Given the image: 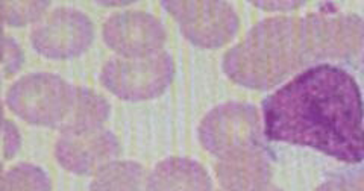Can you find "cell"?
<instances>
[{"mask_svg":"<svg viewBox=\"0 0 364 191\" xmlns=\"http://www.w3.org/2000/svg\"><path fill=\"white\" fill-rule=\"evenodd\" d=\"M120 152L117 138L104 128L64 131L56 143V160L65 170L93 175L112 163Z\"/></svg>","mask_w":364,"mask_h":191,"instance_id":"9c48e42d","label":"cell"},{"mask_svg":"<svg viewBox=\"0 0 364 191\" xmlns=\"http://www.w3.org/2000/svg\"><path fill=\"white\" fill-rule=\"evenodd\" d=\"M215 175L220 191H269L273 187L272 161L263 148L222 158Z\"/></svg>","mask_w":364,"mask_h":191,"instance_id":"8fae6325","label":"cell"},{"mask_svg":"<svg viewBox=\"0 0 364 191\" xmlns=\"http://www.w3.org/2000/svg\"><path fill=\"white\" fill-rule=\"evenodd\" d=\"M104 40L122 58H144L159 53L166 43V31L156 17L128 11L107 20Z\"/></svg>","mask_w":364,"mask_h":191,"instance_id":"30bf717a","label":"cell"},{"mask_svg":"<svg viewBox=\"0 0 364 191\" xmlns=\"http://www.w3.org/2000/svg\"><path fill=\"white\" fill-rule=\"evenodd\" d=\"M2 191H52V187L48 175L41 168L32 164H20L6 175Z\"/></svg>","mask_w":364,"mask_h":191,"instance_id":"9a60e30c","label":"cell"},{"mask_svg":"<svg viewBox=\"0 0 364 191\" xmlns=\"http://www.w3.org/2000/svg\"><path fill=\"white\" fill-rule=\"evenodd\" d=\"M163 6L178 21L181 32L195 46L218 49L230 43L238 32L240 20L228 2H164Z\"/></svg>","mask_w":364,"mask_h":191,"instance_id":"8992f818","label":"cell"},{"mask_svg":"<svg viewBox=\"0 0 364 191\" xmlns=\"http://www.w3.org/2000/svg\"><path fill=\"white\" fill-rule=\"evenodd\" d=\"M109 109L111 108L104 97L93 93L91 89L77 88L73 116L63 132L102 128L109 117Z\"/></svg>","mask_w":364,"mask_h":191,"instance_id":"5bb4252c","label":"cell"},{"mask_svg":"<svg viewBox=\"0 0 364 191\" xmlns=\"http://www.w3.org/2000/svg\"><path fill=\"white\" fill-rule=\"evenodd\" d=\"M199 140L210 153L226 158L261 148V120L249 104H223L211 109L199 126Z\"/></svg>","mask_w":364,"mask_h":191,"instance_id":"5b68a950","label":"cell"},{"mask_svg":"<svg viewBox=\"0 0 364 191\" xmlns=\"http://www.w3.org/2000/svg\"><path fill=\"white\" fill-rule=\"evenodd\" d=\"M95 28L81 11L60 8L33 28L31 41L38 53L52 60H67L84 53L93 43Z\"/></svg>","mask_w":364,"mask_h":191,"instance_id":"52a82bcc","label":"cell"},{"mask_svg":"<svg viewBox=\"0 0 364 191\" xmlns=\"http://www.w3.org/2000/svg\"><path fill=\"white\" fill-rule=\"evenodd\" d=\"M147 191H213V181L199 163L168 158L147 176Z\"/></svg>","mask_w":364,"mask_h":191,"instance_id":"7c38bea8","label":"cell"},{"mask_svg":"<svg viewBox=\"0 0 364 191\" xmlns=\"http://www.w3.org/2000/svg\"><path fill=\"white\" fill-rule=\"evenodd\" d=\"M76 96L77 88L63 77L33 73L11 87L8 105L32 125L64 129L73 116Z\"/></svg>","mask_w":364,"mask_h":191,"instance_id":"3957f363","label":"cell"},{"mask_svg":"<svg viewBox=\"0 0 364 191\" xmlns=\"http://www.w3.org/2000/svg\"><path fill=\"white\" fill-rule=\"evenodd\" d=\"M317 191H364L363 176H341L329 179L317 188Z\"/></svg>","mask_w":364,"mask_h":191,"instance_id":"ac0fdd59","label":"cell"},{"mask_svg":"<svg viewBox=\"0 0 364 191\" xmlns=\"http://www.w3.org/2000/svg\"><path fill=\"white\" fill-rule=\"evenodd\" d=\"M313 62L304 17L263 20L226 52L223 70L235 84L270 89Z\"/></svg>","mask_w":364,"mask_h":191,"instance_id":"7a4b0ae2","label":"cell"},{"mask_svg":"<svg viewBox=\"0 0 364 191\" xmlns=\"http://www.w3.org/2000/svg\"><path fill=\"white\" fill-rule=\"evenodd\" d=\"M252 5L264 11H279V13H287V11L298 9L305 4L304 2H254Z\"/></svg>","mask_w":364,"mask_h":191,"instance_id":"d6986e66","label":"cell"},{"mask_svg":"<svg viewBox=\"0 0 364 191\" xmlns=\"http://www.w3.org/2000/svg\"><path fill=\"white\" fill-rule=\"evenodd\" d=\"M172 56L159 52L144 58L109 60L100 73V82L123 100L139 102L158 97L173 80Z\"/></svg>","mask_w":364,"mask_h":191,"instance_id":"277c9868","label":"cell"},{"mask_svg":"<svg viewBox=\"0 0 364 191\" xmlns=\"http://www.w3.org/2000/svg\"><path fill=\"white\" fill-rule=\"evenodd\" d=\"M90 191H147V175L136 163H111L96 173Z\"/></svg>","mask_w":364,"mask_h":191,"instance_id":"4fadbf2b","label":"cell"},{"mask_svg":"<svg viewBox=\"0 0 364 191\" xmlns=\"http://www.w3.org/2000/svg\"><path fill=\"white\" fill-rule=\"evenodd\" d=\"M269 191H282V190H281V188H278L277 185H273V187H272Z\"/></svg>","mask_w":364,"mask_h":191,"instance_id":"ffe728a7","label":"cell"},{"mask_svg":"<svg viewBox=\"0 0 364 191\" xmlns=\"http://www.w3.org/2000/svg\"><path fill=\"white\" fill-rule=\"evenodd\" d=\"M0 61H2L9 73H16L25 61V56L14 38H9L0 32Z\"/></svg>","mask_w":364,"mask_h":191,"instance_id":"e0dca14e","label":"cell"},{"mask_svg":"<svg viewBox=\"0 0 364 191\" xmlns=\"http://www.w3.org/2000/svg\"><path fill=\"white\" fill-rule=\"evenodd\" d=\"M314 61L348 60L363 49V20L355 14H310L304 17Z\"/></svg>","mask_w":364,"mask_h":191,"instance_id":"ba28073f","label":"cell"},{"mask_svg":"<svg viewBox=\"0 0 364 191\" xmlns=\"http://www.w3.org/2000/svg\"><path fill=\"white\" fill-rule=\"evenodd\" d=\"M264 133L272 141L304 146L336 160L363 161V100L357 81L321 64L294 76L263 102Z\"/></svg>","mask_w":364,"mask_h":191,"instance_id":"6da1fadb","label":"cell"},{"mask_svg":"<svg viewBox=\"0 0 364 191\" xmlns=\"http://www.w3.org/2000/svg\"><path fill=\"white\" fill-rule=\"evenodd\" d=\"M49 4L46 2H8L0 4V23L11 26H25L32 21H37Z\"/></svg>","mask_w":364,"mask_h":191,"instance_id":"2e32d148","label":"cell"}]
</instances>
